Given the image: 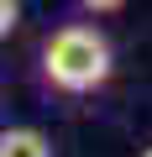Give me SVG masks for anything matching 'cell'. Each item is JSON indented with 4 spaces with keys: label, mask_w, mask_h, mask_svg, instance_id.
<instances>
[{
    "label": "cell",
    "mask_w": 152,
    "mask_h": 157,
    "mask_svg": "<svg viewBox=\"0 0 152 157\" xmlns=\"http://www.w3.org/2000/svg\"><path fill=\"white\" fill-rule=\"evenodd\" d=\"M110 68H115V52L100 26L68 21L42 42V78L63 94H95L110 78Z\"/></svg>",
    "instance_id": "1"
},
{
    "label": "cell",
    "mask_w": 152,
    "mask_h": 157,
    "mask_svg": "<svg viewBox=\"0 0 152 157\" xmlns=\"http://www.w3.org/2000/svg\"><path fill=\"white\" fill-rule=\"evenodd\" d=\"M0 157H53V141L37 126H11L0 131Z\"/></svg>",
    "instance_id": "2"
},
{
    "label": "cell",
    "mask_w": 152,
    "mask_h": 157,
    "mask_svg": "<svg viewBox=\"0 0 152 157\" xmlns=\"http://www.w3.org/2000/svg\"><path fill=\"white\" fill-rule=\"evenodd\" d=\"M21 21V0H0V37H11Z\"/></svg>",
    "instance_id": "3"
},
{
    "label": "cell",
    "mask_w": 152,
    "mask_h": 157,
    "mask_svg": "<svg viewBox=\"0 0 152 157\" xmlns=\"http://www.w3.org/2000/svg\"><path fill=\"white\" fill-rule=\"evenodd\" d=\"M126 6V0H79V11H89V16H115Z\"/></svg>",
    "instance_id": "4"
},
{
    "label": "cell",
    "mask_w": 152,
    "mask_h": 157,
    "mask_svg": "<svg viewBox=\"0 0 152 157\" xmlns=\"http://www.w3.org/2000/svg\"><path fill=\"white\" fill-rule=\"evenodd\" d=\"M136 157H152V141H147V147H142V152H136Z\"/></svg>",
    "instance_id": "5"
}]
</instances>
